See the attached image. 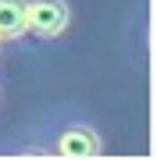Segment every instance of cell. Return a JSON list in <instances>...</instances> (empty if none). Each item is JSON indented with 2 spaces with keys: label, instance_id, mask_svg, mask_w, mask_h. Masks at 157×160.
I'll return each mask as SVG.
<instances>
[{
  "label": "cell",
  "instance_id": "7a4b0ae2",
  "mask_svg": "<svg viewBox=\"0 0 157 160\" xmlns=\"http://www.w3.org/2000/svg\"><path fill=\"white\" fill-rule=\"evenodd\" d=\"M47 153L71 157V160H89V157H100V153H104V139H100V132L93 125H86V121H71V125H64L57 135H54V142H50Z\"/></svg>",
  "mask_w": 157,
  "mask_h": 160
},
{
  "label": "cell",
  "instance_id": "3957f363",
  "mask_svg": "<svg viewBox=\"0 0 157 160\" xmlns=\"http://www.w3.org/2000/svg\"><path fill=\"white\" fill-rule=\"evenodd\" d=\"M25 36V0H0V43Z\"/></svg>",
  "mask_w": 157,
  "mask_h": 160
},
{
  "label": "cell",
  "instance_id": "6da1fadb",
  "mask_svg": "<svg viewBox=\"0 0 157 160\" xmlns=\"http://www.w3.org/2000/svg\"><path fill=\"white\" fill-rule=\"evenodd\" d=\"M71 25L68 0H25V32L36 39H57Z\"/></svg>",
  "mask_w": 157,
  "mask_h": 160
}]
</instances>
